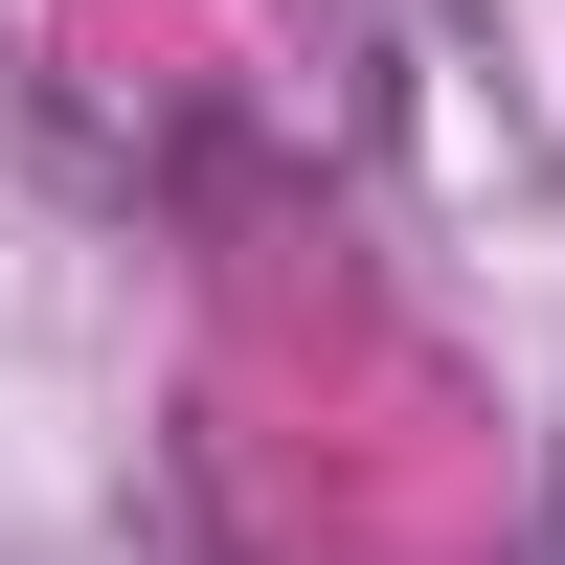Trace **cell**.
I'll list each match as a JSON object with an SVG mask.
<instances>
[{"label": "cell", "instance_id": "obj_1", "mask_svg": "<svg viewBox=\"0 0 565 565\" xmlns=\"http://www.w3.org/2000/svg\"><path fill=\"white\" fill-rule=\"evenodd\" d=\"M543 565H565V452H543Z\"/></svg>", "mask_w": 565, "mask_h": 565}]
</instances>
